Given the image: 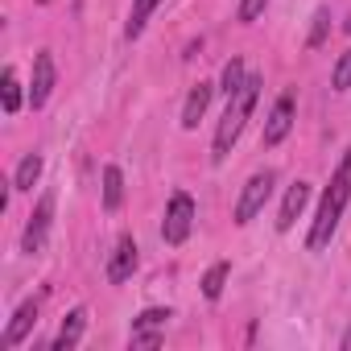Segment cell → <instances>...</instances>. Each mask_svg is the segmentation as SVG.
Here are the masks:
<instances>
[{"label":"cell","mask_w":351,"mask_h":351,"mask_svg":"<svg viewBox=\"0 0 351 351\" xmlns=\"http://www.w3.org/2000/svg\"><path fill=\"white\" fill-rule=\"evenodd\" d=\"M347 203H351V149L343 153V161H339L335 173H330V186H326L322 207H318V215H314V228H310V236H306V248H310V252H322V248L330 244V236H335V228H339Z\"/></svg>","instance_id":"obj_1"},{"label":"cell","mask_w":351,"mask_h":351,"mask_svg":"<svg viewBox=\"0 0 351 351\" xmlns=\"http://www.w3.org/2000/svg\"><path fill=\"white\" fill-rule=\"evenodd\" d=\"M256 95H261V79L248 75L244 87L228 99V112H223V120H219V128H215V161H223V157L232 153L236 136L244 132V124H248V116H252V108H256Z\"/></svg>","instance_id":"obj_2"},{"label":"cell","mask_w":351,"mask_h":351,"mask_svg":"<svg viewBox=\"0 0 351 351\" xmlns=\"http://www.w3.org/2000/svg\"><path fill=\"white\" fill-rule=\"evenodd\" d=\"M191 228H195V199H191L186 191H178V195L169 199V207H165L161 240H165V244H182V240L191 236Z\"/></svg>","instance_id":"obj_3"},{"label":"cell","mask_w":351,"mask_h":351,"mask_svg":"<svg viewBox=\"0 0 351 351\" xmlns=\"http://www.w3.org/2000/svg\"><path fill=\"white\" fill-rule=\"evenodd\" d=\"M273 182H277V173H273V169H261V173H252V178L244 182V195H240V203H236V223H240V228H244V223H252V219H256V211L269 203Z\"/></svg>","instance_id":"obj_4"},{"label":"cell","mask_w":351,"mask_h":351,"mask_svg":"<svg viewBox=\"0 0 351 351\" xmlns=\"http://www.w3.org/2000/svg\"><path fill=\"white\" fill-rule=\"evenodd\" d=\"M50 219H54V195H42V203H38V211L29 215V223H25V236H21V252H42L46 248V236H50Z\"/></svg>","instance_id":"obj_5"},{"label":"cell","mask_w":351,"mask_h":351,"mask_svg":"<svg viewBox=\"0 0 351 351\" xmlns=\"http://www.w3.org/2000/svg\"><path fill=\"white\" fill-rule=\"evenodd\" d=\"M173 314L169 310H161V306H153V310H145L136 322H132V347H161V330H165V322H169Z\"/></svg>","instance_id":"obj_6"},{"label":"cell","mask_w":351,"mask_h":351,"mask_svg":"<svg viewBox=\"0 0 351 351\" xmlns=\"http://www.w3.org/2000/svg\"><path fill=\"white\" fill-rule=\"evenodd\" d=\"M289 128H293V95L285 91V95H277V104H273V112H269V124H265V145L273 149V145H281L285 136H289Z\"/></svg>","instance_id":"obj_7"},{"label":"cell","mask_w":351,"mask_h":351,"mask_svg":"<svg viewBox=\"0 0 351 351\" xmlns=\"http://www.w3.org/2000/svg\"><path fill=\"white\" fill-rule=\"evenodd\" d=\"M54 54L50 50H42L38 58H34V87H29V104L34 108H42L46 99H50V91H54Z\"/></svg>","instance_id":"obj_8"},{"label":"cell","mask_w":351,"mask_h":351,"mask_svg":"<svg viewBox=\"0 0 351 351\" xmlns=\"http://www.w3.org/2000/svg\"><path fill=\"white\" fill-rule=\"evenodd\" d=\"M132 269H136V240L132 236H120L116 248H112V261H108V281L120 285V281L132 277Z\"/></svg>","instance_id":"obj_9"},{"label":"cell","mask_w":351,"mask_h":351,"mask_svg":"<svg viewBox=\"0 0 351 351\" xmlns=\"http://www.w3.org/2000/svg\"><path fill=\"white\" fill-rule=\"evenodd\" d=\"M306 203H310V182H293V186L285 191L281 211H277V232H289V228L298 223V215L306 211Z\"/></svg>","instance_id":"obj_10"},{"label":"cell","mask_w":351,"mask_h":351,"mask_svg":"<svg viewBox=\"0 0 351 351\" xmlns=\"http://www.w3.org/2000/svg\"><path fill=\"white\" fill-rule=\"evenodd\" d=\"M83 330H87V310L79 306V310H71V314L62 318V326H58V339H54V351H71V347H79Z\"/></svg>","instance_id":"obj_11"},{"label":"cell","mask_w":351,"mask_h":351,"mask_svg":"<svg viewBox=\"0 0 351 351\" xmlns=\"http://www.w3.org/2000/svg\"><path fill=\"white\" fill-rule=\"evenodd\" d=\"M34 322H38V302H25V306L13 314V322H9V330H5V339H0V343H5V347H17V343L34 330Z\"/></svg>","instance_id":"obj_12"},{"label":"cell","mask_w":351,"mask_h":351,"mask_svg":"<svg viewBox=\"0 0 351 351\" xmlns=\"http://www.w3.org/2000/svg\"><path fill=\"white\" fill-rule=\"evenodd\" d=\"M207 104H211V83H199V87L186 95V108H182V128H199V120H203Z\"/></svg>","instance_id":"obj_13"},{"label":"cell","mask_w":351,"mask_h":351,"mask_svg":"<svg viewBox=\"0 0 351 351\" xmlns=\"http://www.w3.org/2000/svg\"><path fill=\"white\" fill-rule=\"evenodd\" d=\"M42 178V157L38 153H25L17 173H13V191H34V182Z\"/></svg>","instance_id":"obj_14"},{"label":"cell","mask_w":351,"mask_h":351,"mask_svg":"<svg viewBox=\"0 0 351 351\" xmlns=\"http://www.w3.org/2000/svg\"><path fill=\"white\" fill-rule=\"evenodd\" d=\"M120 203H124V173H120V165H108L104 169V207L116 211Z\"/></svg>","instance_id":"obj_15"},{"label":"cell","mask_w":351,"mask_h":351,"mask_svg":"<svg viewBox=\"0 0 351 351\" xmlns=\"http://www.w3.org/2000/svg\"><path fill=\"white\" fill-rule=\"evenodd\" d=\"M228 273H232L228 261H219V265L207 269V277H203V293H207V302H219V293H223V285H228Z\"/></svg>","instance_id":"obj_16"},{"label":"cell","mask_w":351,"mask_h":351,"mask_svg":"<svg viewBox=\"0 0 351 351\" xmlns=\"http://www.w3.org/2000/svg\"><path fill=\"white\" fill-rule=\"evenodd\" d=\"M161 0H132V13H128V38H141L145 34V21L153 17V9Z\"/></svg>","instance_id":"obj_17"},{"label":"cell","mask_w":351,"mask_h":351,"mask_svg":"<svg viewBox=\"0 0 351 351\" xmlns=\"http://www.w3.org/2000/svg\"><path fill=\"white\" fill-rule=\"evenodd\" d=\"M244 79H248V75H244V62H240V58H232V62L223 66V79H219V91H223V95L232 99V95H236V91L244 87Z\"/></svg>","instance_id":"obj_18"},{"label":"cell","mask_w":351,"mask_h":351,"mask_svg":"<svg viewBox=\"0 0 351 351\" xmlns=\"http://www.w3.org/2000/svg\"><path fill=\"white\" fill-rule=\"evenodd\" d=\"M0 95H5V112H9V116L21 112V83H17V71H13V66L5 71V87H0Z\"/></svg>","instance_id":"obj_19"},{"label":"cell","mask_w":351,"mask_h":351,"mask_svg":"<svg viewBox=\"0 0 351 351\" xmlns=\"http://www.w3.org/2000/svg\"><path fill=\"white\" fill-rule=\"evenodd\" d=\"M330 87H335V91H347V87H351V50L339 54V62H335V71H330Z\"/></svg>","instance_id":"obj_20"},{"label":"cell","mask_w":351,"mask_h":351,"mask_svg":"<svg viewBox=\"0 0 351 351\" xmlns=\"http://www.w3.org/2000/svg\"><path fill=\"white\" fill-rule=\"evenodd\" d=\"M326 25H330V13H326V9H318V13H314V29H310L306 46H322V38H326Z\"/></svg>","instance_id":"obj_21"},{"label":"cell","mask_w":351,"mask_h":351,"mask_svg":"<svg viewBox=\"0 0 351 351\" xmlns=\"http://www.w3.org/2000/svg\"><path fill=\"white\" fill-rule=\"evenodd\" d=\"M265 5H269V0H240V21H244V25H252V21L265 13Z\"/></svg>","instance_id":"obj_22"},{"label":"cell","mask_w":351,"mask_h":351,"mask_svg":"<svg viewBox=\"0 0 351 351\" xmlns=\"http://www.w3.org/2000/svg\"><path fill=\"white\" fill-rule=\"evenodd\" d=\"M343 351H351V330H347V335H343Z\"/></svg>","instance_id":"obj_23"},{"label":"cell","mask_w":351,"mask_h":351,"mask_svg":"<svg viewBox=\"0 0 351 351\" xmlns=\"http://www.w3.org/2000/svg\"><path fill=\"white\" fill-rule=\"evenodd\" d=\"M343 29H347V34H351V17H347V25H343Z\"/></svg>","instance_id":"obj_24"},{"label":"cell","mask_w":351,"mask_h":351,"mask_svg":"<svg viewBox=\"0 0 351 351\" xmlns=\"http://www.w3.org/2000/svg\"><path fill=\"white\" fill-rule=\"evenodd\" d=\"M38 5H46V0H38Z\"/></svg>","instance_id":"obj_25"}]
</instances>
